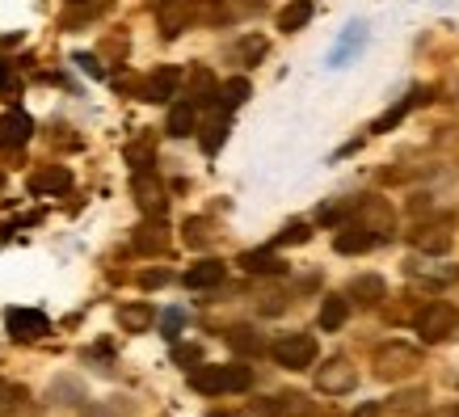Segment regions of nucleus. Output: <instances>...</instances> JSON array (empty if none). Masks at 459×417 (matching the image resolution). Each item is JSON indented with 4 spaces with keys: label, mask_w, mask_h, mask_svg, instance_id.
<instances>
[{
    "label": "nucleus",
    "mask_w": 459,
    "mask_h": 417,
    "mask_svg": "<svg viewBox=\"0 0 459 417\" xmlns=\"http://www.w3.org/2000/svg\"><path fill=\"white\" fill-rule=\"evenodd\" d=\"M354 367H350L346 359H329L325 367L316 371V388L325 392V396H342V392H350L354 388Z\"/></svg>",
    "instance_id": "nucleus-6"
},
{
    "label": "nucleus",
    "mask_w": 459,
    "mask_h": 417,
    "mask_svg": "<svg viewBox=\"0 0 459 417\" xmlns=\"http://www.w3.org/2000/svg\"><path fill=\"white\" fill-rule=\"evenodd\" d=\"M118 325H123L126 334H143V329L152 325V308H148V304H126V308H118Z\"/></svg>",
    "instance_id": "nucleus-20"
},
{
    "label": "nucleus",
    "mask_w": 459,
    "mask_h": 417,
    "mask_svg": "<svg viewBox=\"0 0 459 417\" xmlns=\"http://www.w3.org/2000/svg\"><path fill=\"white\" fill-rule=\"evenodd\" d=\"M418 367H421V359H418V350L413 346L388 342V346L376 350V376L379 379H409Z\"/></svg>",
    "instance_id": "nucleus-4"
},
{
    "label": "nucleus",
    "mask_w": 459,
    "mask_h": 417,
    "mask_svg": "<svg viewBox=\"0 0 459 417\" xmlns=\"http://www.w3.org/2000/svg\"><path fill=\"white\" fill-rule=\"evenodd\" d=\"M131 190H135V203H140L143 215H152V220H160V215H165V186H160L148 169H140V173H135Z\"/></svg>",
    "instance_id": "nucleus-5"
},
{
    "label": "nucleus",
    "mask_w": 459,
    "mask_h": 417,
    "mask_svg": "<svg viewBox=\"0 0 459 417\" xmlns=\"http://www.w3.org/2000/svg\"><path fill=\"white\" fill-rule=\"evenodd\" d=\"M72 4H89V0H72Z\"/></svg>",
    "instance_id": "nucleus-41"
},
{
    "label": "nucleus",
    "mask_w": 459,
    "mask_h": 417,
    "mask_svg": "<svg viewBox=\"0 0 459 417\" xmlns=\"http://www.w3.org/2000/svg\"><path fill=\"white\" fill-rule=\"evenodd\" d=\"M434 417H455V413H434Z\"/></svg>",
    "instance_id": "nucleus-40"
},
{
    "label": "nucleus",
    "mask_w": 459,
    "mask_h": 417,
    "mask_svg": "<svg viewBox=\"0 0 459 417\" xmlns=\"http://www.w3.org/2000/svg\"><path fill=\"white\" fill-rule=\"evenodd\" d=\"M307 22H312V0H291V4L279 13V30H282V34H295V30H304Z\"/></svg>",
    "instance_id": "nucleus-19"
},
{
    "label": "nucleus",
    "mask_w": 459,
    "mask_h": 417,
    "mask_svg": "<svg viewBox=\"0 0 459 417\" xmlns=\"http://www.w3.org/2000/svg\"><path fill=\"white\" fill-rule=\"evenodd\" d=\"M178 359H181V362H198V346H181Z\"/></svg>",
    "instance_id": "nucleus-38"
},
{
    "label": "nucleus",
    "mask_w": 459,
    "mask_h": 417,
    "mask_svg": "<svg viewBox=\"0 0 459 417\" xmlns=\"http://www.w3.org/2000/svg\"><path fill=\"white\" fill-rule=\"evenodd\" d=\"M265 413H287V417H307L312 404L299 396V392H287V396H274V404H262Z\"/></svg>",
    "instance_id": "nucleus-21"
},
{
    "label": "nucleus",
    "mask_w": 459,
    "mask_h": 417,
    "mask_svg": "<svg viewBox=\"0 0 459 417\" xmlns=\"http://www.w3.org/2000/svg\"><path fill=\"white\" fill-rule=\"evenodd\" d=\"M169 135L181 139V135H195V126H198V106L195 101H178L173 110H169Z\"/></svg>",
    "instance_id": "nucleus-14"
},
{
    "label": "nucleus",
    "mask_w": 459,
    "mask_h": 417,
    "mask_svg": "<svg viewBox=\"0 0 459 417\" xmlns=\"http://www.w3.org/2000/svg\"><path fill=\"white\" fill-rule=\"evenodd\" d=\"M181 329V312H165V337H178Z\"/></svg>",
    "instance_id": "nucleus-35"
},
{
    "label": "nucleus",
    "mask_w": 459,
    "mask_h": 417,
    "mask_svg": "<svg viewBox=\"0 0 459 417\" xmlns=\"http://www.w3.org/2000/svg\"><path fill=\"white\" fill-rule=\"evenodd\" d=\"M207 240H211V223H207V220H190V223H186V245L203 249Z\"/></svg>",
    "instance_id": "nucleus-28"
},
{
    "label": "nucleus",
    "mask_w": 459,
    "mask_h": 417,
    "mask_svg": "<svg viewBox=\"0 0 459 417\" xmlns=\"http://www.w3.org/2000/svg\"><path fill=\"white\" fill-rule=\"evenodd\" d=\"M350 295H354L359 304L376 308L379 300L388 295V287H384V278H376V274H362V278H354V287H350Z\"/></svg>",
    "instance_id": "nucleus-18"
},
{
    "label": "nucleus",
    "mask_w": 459,
    "mask_h": 417,
    "mask_svg": "<svg viewBox=\"0 0 459 417\" xmlns=\"http://www.w3.org/2000/svg\"><path fill=\"white\" fill-rule=\"evenodd\" d=\"M274 362L287 367V371H307L316 362V337L312 334H282L274 346H270Z\"/></svg>",
    "instance_id": "nucleus-3"
},
{
    "label": "nucleus",
    "mask_w": 459,
    "mask_h": 417,
    "mask_svg": "<svg viewBox=\"0 0 459 417\" xmlns=\"http://www.w3.org/2000/svg\"><path fill=\"white\" fill-rule=\"evenodd\" d=\"M307 237H312V232H307V223H287V228L279 232V245H304Z\"/></svg>",
    "instance_id": "nucleus-29"
},
{
    "label": "nucleus",
    "mask_w": 459,
    "mask_h": 417,
    "mask_svg": "<svg viewBox=\"0 0 459 417\" xmlns=\"http://www.w3.org/2000/svg\"><path fill=\"white\" fill-rule=\"evenodd\" d=\"M13 401H26L22 388H0V409H13Z\"/></svg>",
    "instance_id": "nucleus-32"
},
{
    "label": "nucleus",
    "mask_w": 459,
    "mask_h": 417,
    "mask_svg": "<svg viewBox=\"0 0 459 417\" xmlns=\"http://www.w3.org/2000/svg\"><path fill=\"white\" fill-rule=\"evenodd\" d=\"M451 413H455V417H459V409H451Z\"/></svg>",
    "instance_id": "nucleus-42"
},
{
    "label": "nucleus",
    "mask_w": 459,
    "mask_h": 417,
    "mask_svg": "<svg viewBox=\"0 0 459 417\" xmlns=\"http://www.w3.org/2000/svg\"><path fill=\"white\" fill-rule=\"evenodd\" d=\"M249 93H253V84L245 81V76H232V81L220 89V98H223V110H237L240 101H249Z\"/></svg>",
    "instance_id": "nucleus-24"
},
{
    "label": "nucleus",
    "mask_w": 459,
    "mask_h": 417,
    "mask_svg": "<svg viewBox=\"0 0 459 417\" xmlns=\"http://www.w3.org/2000/svg\"><path fill=\"white\" fill-rule=\"evenodd\" d=\"M64 190H72V173L64 165H47L30 173V195H64Z\"/></svg>",
    "instance_id": "nucleus-8"
},
{
    "label": "nucleus",
    "mask_w": 459,
    "mask_h": 417,
    "mask_svg": "<svg viewBox=\"0 0 459 417\" xmlns=\"http://www.w3.org/2000/svg\"><path fill=\"white\" fill-rule=\"evenodd\" d=\"M253 384L249 367H195L190 371V388L207 392V396H223V392H245Z\"/></svg>",
    "instance_id": "nucleus-1"
},
{
    "label": "nucleus",
    "mask_w": 459,
    "mask_h": 417,
    "mask_svg": "<svg viewBox=\"0 0 459 417\" xmlns=\"http://www.w3.org/2000/svg\"><path fill=\"white\" fill-rule=\"evenodd\" d=\"M413 245H418L421 253H443L446 245H451V237H446L443 228H430L426 237H421V232H418V237H413Z\"/></svg>",
    "instance_id": "nucleus-27"
},
{
    "label": "nucleus",
    "mask_w": 459,
    "mask_h": 417,
    "mask_svg": "<svg viewBox=\"0 0 459 417\" xmlns=\"http://www.w3.org/2000/svg\"><path fill=\"white\" fill-rule=\"evenodd\" d=\"M362 228H371L376 232V240L379 237H392V207L384 203V198H371V203H362Z\"/></svg>",
    "instance_id": "nucleus-12"
},
{
    "label": "nucleus",
    "mask_w": 459,
    "mask_h": 417,
    "mask_svg": "<svg viewBox=\"0 0 459 417\" xmlns=\"http://www.w3.org/2000/svg\"><path fill=\"white\" fill-rule=\"evenodd\" d=\"M223 139H228V114H215V118L203 126V152L215 156L223 148Z\"/></svg>",
    "instance_id": "nucleus-22"
},
{
    "label": "nucleus",
    "mask_w": 459,
    "mask_h": 417,
    "mask_svg": "<svg viewBox=\"0 0 459 417\" xmlns=\"http://www.w3.org/2000/svg\"><path fill=\"white\" fill-rule=\"evenodd\" d=\"M51 329V320L42 317L39 308H13L9 312V334L17 337V342H34V337H42Z\"/></svg>",
    "instance_id": "nucleus-7"
},
{
    "label": "nucleus",
    "mask_w": 459,
    "mask_h": 417,
    "mask_svg": "<svg viewBox=\"0 0 459 417\" xmlns=\"http://www.w3.org/2000/svg\"><path fill=\"white\" fill-rule=\"evenodd\" d=\"M223 270H228V265H223V262H215V257H207V262L190 265L181 282H186V287H195V291H203V287H215V282H223Z\"/></svg>",
    "instance_id": "nucleus-13"
},
{
    "label": "nucleus",
    "mask_w": 459,
    "mask_h": 417,
    "mask_svg": "<svg viewBox=\"0 0 459 417\" xmlns=\"http://www.w3.org/2000/svg\"><path fill=\"white\" fill-rule=\"evenodd\" d=\"M346 211H354V207H325V211H320V223H337Z\"/></svg>",
    "instance_id": "nucleus-34"
},
{
    "label": "nucleus",
    "mask_w": 459,
    "mask_h": 417,
    "mask_svg": "<svg viewBox=\"0 0 459 417\" xmlns=\"http://www.w3.org/2000/svg\"><path fill=\"white\" fill-rule=\"evenodd\" d=\"M262 51H265L262 39H245V42H240V56H262Z\"/></svg>",
    "instance_id": "nucleus-33"
},
{
    "label": "nucleus",
    "mask_w": 459,
    "mask_h": 417,
    "mask_svg": "<svg viewBox=\"0 0 459 417\" xmlns=\"http://www.w3.org/2000/svg\"><path fill=\"white\" fill-rule=\"evenodd\" d=\"M30 135H34V123H30V114L9 110L4 118H0V143H9V148H22Z\"/></svg>",
    "instance_id": "nucleus-10"
},
{
    "label": "nucleus",
    "mask_w": 459,
    "mask_h": 417,
    "mask_svg": "<svg viewBox=\"0 0 459 417\" xmlns=\"http://www.w3.org/2000/svg\"><path fill=\"white\" fill-rule=\"evenodd\" d=\"M354 417H388V413H384V404H359Z\"/></svg>",
    "instance_id": "nucleus-37"
},
{
    "label": "nucleus",
    "mask_w": 459,
    "mask_h": 417,
    "mask_svg": "<svg viewBox=\"0 0 459 417\" xmlns=\"http://www.w3.org/2000/svg\"><path fill=\"white\" fill-rule=\"evenodd\" d=\"M228 346L232 350H240V354H262L265 350V342L257 334H253V329H245V325H237V329H232V334H228Z\"/></svg>",
    "instance_id": "nucleus-25"
},
{
    "label": "nucleus",
    "mask_w": 459,
    "mask_h": 417,
    "mask_svg": "<svg viewBox=\"0 0 459 417\" xmlns=\"http://www.w3.org/2000/svg\"><path fill=\"white\" fill-rule=\"evenodd\" d=\"M0 89H9V64H0Z\"/></svg>",
    "instance_id": "nucleus-39"
},
{
    "label": "nucleus",
    "mask_w": 459,
    "mask_h": 417,
    "mask_svg": "<svg viewBox=\"0 0 459 417\" xmlns=\"http://www.w3.org/2000/svg\"><path fill=\"white\" fill-rule=\"evenodd\" d=\"M186 22H190V0H165V4H160V30H165L169 39L181 34Z\"/></svg>",
    "instance_id": "nucleus-16"
},
{
    "label": "nucleus",
    "mask_w": 459,
    "mask_h": 417,
    "mask_svg": "<svg viewBox=\"0 0 459 417\" xmlns=\"http://www.w3.org/2000/svg\"><path fill=\"white\" fill-rule=\"evenodd\" d=\"M240 265H245L249 274H282V270H287V262H282L274 249H253V253H245V257H240Z\"/></svg>",
    "instance_id": "nucleus-15"
},
{
    "label": "nucleus",
    "mask_w": 459,
    "mask_h": 417,
    "mask_svg": "<svg viewBox=\"0 0 459 417\" xmlns=\"http://www.w3.org/2000/svg\"><path fill=\"white\" fill-rule=\"evenodd\" d=\"M126 161H131V165H135V173H140V169H148L152 152H148V148H140V143H131V148H126Z\"/></svg>",
    "instance_id": "nucleus-30"
},
{
    "label": "nucleus",
    "mask_w": 459,
    "mask_h": 417,
    "mask_svg": "<svg viewBox=\"0 0 459 417\" xmlns=\"http://www.w3.org/2000/svg\"><path fill=\"white\" fill-rule=\"evenodd\" d=\"M346 317H350V304L342 295H329V300L320 304V329H325V334H337V329L346 325Z\"/></svg>",
    "instance_id": "nucleus-17"
},
{
    "label": "nucleus",
    "mask_w": 459,
    "mask_h": 417,
    "mask_svg": "<svg viewBox=\"0 0 459 417\" xmlns=\"http://www.w3.org/2000/svg\"><path fill=\"white\" fill-rule=\"evenodd\" d=\"M169 282V270H148V274H140V287H165Z\"/></svg>",
    "instance_id": "nucleus-31"
},
{
    "label": "nucleus",
    "mask_w": 459,
    "mask_h": 417,
    "mask_svg": "<svg viewBox=\"0 0 459 417\" xmlns=\"http://www.w3.org/2000/svg\"><path fill=\"white\" fill-rule=\"evenodd\" d=\"M418 101H426V93H421V89H413V93H404V98L396 101V106H392V110H388V114H384V118H379V123H376V131H388V126H396V123H401V118H404V114H409V110H413V106H418Z\"/></svg>",
    "instance_id": "nucleus-23"
},
{
    "label": "nucleus",
    "mask_w": 459,
    "mask_h": 417,
    "mask_svg": "<svg viewBox=\"0 0 459 417\" xmlns=\"http://www.w3.org/2000/svg\"><path fill=\"white\" fill-rule=\"evenodd\" d=\"M418 334L421 342H446V337L459 334V308L455 304H443V300H434L418 312Z\"/></svg>",
    "instance_id": "nucleus-2"
},
{
    "label": "nucleus",
    "mask_w": 459,
    "mask_h": 417,
    "mask_svg": "<svg viewBox=\"0 0 459 417\" xmlns=\"http://www.w3.org/2000/svg\"><path fill=\"white\" fill-rule=\"evenodd\" d=\"M337 253H367L376 245V232L371 228H362V223H342V232H337Z\"/></svg>",
    "instance_id": "nucleus-11"
},
{
    "label": "nucleus",
    "mask_w": 459,
    "mask_h": 417,
    "mask_svg": "<svg viewBox=\"0 0 459 417\" xmlns=\"http://www.w3.org/2000/svg\"><path fill=\"white\" fill-rule=\"evenodd\" d=\"M165 245H169L165 228H140V232H135V249L140 253H160Z\"/></svg>",
    "instance_id": "nucleus-26"
},
{
    "label": "nucleus",
    "mask_w": 459,
    "mask_h": 417,
    "mask_svg": "<svg viewBox=\"0 0 459 417\" xmlns=\"http://www.w3.org/2000/svg\"><path fill=\"white\" fill-rule=\"evenodd\" d=\"M178 84H181V72L178 68H156L143 84V98L148 101H173L178 98Z\"/></svg>",
    "instance_id": "nucleus-9"
},
{
    "label": "nucleus",
    "mask_w": 459,
    "mask_h": 417,
    "mask_svg": "<svg viewBox=\"0 0 459 417\" xmlns=\"http://www.w3.org/2000/svg\"><path fill=\"white\" fill-rule=\"evenodd\" d=\"M76 64H81L84 72H89V76H101V64L93 56H76Z\"/></svg>",
    "instance_id": "nucleus-36"
}]
</instances>
